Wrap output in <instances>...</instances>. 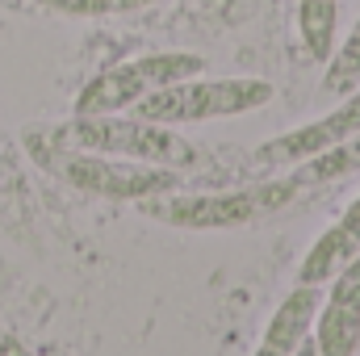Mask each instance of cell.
<instances>
[{
	"label": "cell",
	"mask_w": 360,
	"mask_h": 356,
	"mask_svg": "<svg viewBox=\"0 0 360 356\" xmlns=\"http://www.w3.org/2000/svg\"><path fill=\"white\" fill-rule=\"evenodd\" d=\"M42 139L76 151H101L117 160H139V164H160L172 172H193L201 164V151L180 134L176 126L143 122L134 113H72L59 126L38 130Z\"/></svg>",
	"instance_id": "1"
},
{
	"label": "cell",
	"mask_w": 360,
	"mask_h": 356,
	"mask_svg": "<svg viewBox=\"0 0 360 356\" xmlns=\"http://www.w3.org/2000/svg\"><path fill=\"white\" fill-rule=\"evenodd\" d=\"M25 151L34 164L68 189H80L89 197H109V201H147L160 193L180 189V172L160 168V164H139V160H117L101 151H76L42 139L38 130H25Z\"/></svg>",
	"instance_id": "2"
},
{
	"label": "cell",
	"mask_w": 360,
	"mask_h": 356,
	"mask_svg": "<svg viewBox=\"0 0 360 356\" xmlns=\"http://www.w3.org/2000/svg\"><path fill=\"white\" fill-rule=\"evenodd\" d=\"M297 197L289 180H264V184H243V189H218V193H160L147 201H134L147 218L176 227V231H235L264 222L276 210H285Z\"/></svg>",
	"instance_id": "3"
},
{
	"label": "cell",
	"mask_w": 360,
	"mask_h": 356,
	"mask_svg": "<svg viewBox=\"0 0 360 356\" xmlns=\"http://www.w3.org/2000/svg\"><path fill=\"white\" fill-rule=\"evenodd\" d=\"M269 101H272V84L256 80V76H226V80L188 76V80L168 84V89H155L126 113H134L143 122H160V126H197V122L256 113Z\"/></svg>",
	"instance_id": "4"
},
{
	"label": "cell",
	"mask_w": 360,
	"mask_h": 356,
	"mask_svg": "<svg viewBox=\"0 0 360 356\" xmlns=\"http://www.w3.org/2000/svg\"><path fill=\"white\" fill-rule=\"evenodd\" d=\"M201 72H205V59L193 55V51L139 55V59H126V63H113V68L96 72L89 84L76 92V113H126L155 89H168V84L201 76Z\"/></svg>",
	"instance_id": "5"
},
{
	"label": "cell",
	"mask_w": 360,
	"mask_h": 356,
	"mask_svg": "<svg viewBox=\"0 0 360 356\" xmlns=\"http://www.w3.org/2000/svg\"><path fill=\"white\" fill-rule=\"evenodd\" d=\"M356 130H360V89L348 92L331 113H323V117H314V122H306L297 130H285V134H276L269 143H260L252 151V168L256 172L293 168V164H302V160H310V155H319V151L352 139Z\"/></svg>",
	"instance_id": "6"
},
{
	"label": "cell",
	"mask_w": 360,
	"mask_h": 356,
	"mask_svg": "<svg viewBox=\"0 0 360 356\" xmlns=\"http://www.w3.org/2000/svg\"><path fill=\"white\" fill-rule=\"evenodd\" d=\"M327 298L314 314L319 356H356L360 352V256L327 281Z\"/></svg>",
	"instance_id": "7"
},
{
	"label": "cell",
	"mask_w": 360,
	"mask_h": 356,
	"mask_svg": "<svg viewBox=\"0 0 360 356\" xmlns=\"http://www.w3.org/2000/svg\"><path fill=\"white\" fill-rule=\"evenodd\" d=\"M360 256V193L348 201V210L310 243V252L297 265V281L302 285H327L344 265H352Z\"/></svg>",
	"instance_id": "8"
},
{
	"label": "cell",
	"mask_w": 360,
	"mask_h": 356,
	"mask_svg": "<svg viewBox=\"0 0 360 356\" xmlns=\"http://www.w3.org/2000/svg\"><path fill=\"white\" fill-rule=\"evenodd\" d=\"M319 302H323V285H293L285 293V302L272 310L269 327L256 344L252 356H293L302 348V340L314 331V314H319Z\"/></svg>",
	"instance_id": "9"
},
{
	"label": "cell",
	"mask_w": 360,
	"mask_h": 356,
	"mask_svg": "<svg viewBox=\"0 0 360 356\" xmlns=\"http://www.w3.org/2000/svg\"><path fill=\"white\" fill-rule=\"evenodd\" d=\"M360 172V130L352 139H344V143H335V147H327V151H319V155H310V160H302V164H293L285 180H289V189H319V184H335V180L352 177Z\"/></svg>",
	"instance_id": "10"
},
{
	"label": "cell",
	"mask_w": 360,
	"mask_h": 356,
	"mask_svg": "<svg viewBox=\"0 0 360 356\" xmlns=\"http://www.w3.org/2000/svg\"><path fill=\"white\" fill-rule=\"evenodd\" d=\"M340 0H297V38L314 63H327L335 51Z\"/></svg>",
	"instance_id": "11"
},
{
	"label": "cell",
	"mask_w": 360,
	"mask_h": 356,
	"mask_svg": "<svg viewBox=\"0 0 360 356\" xmlns=\"http://www.w3.org/2000/svg\"><path fill=\"white\" fill-rule=\"evenodd\" d=\"M360 89V17L352 25V34L331 51L327 59V72H323V92L331 96H348Z\"/></svg>",
	"instance_id": "12"
},
{
	"label": "cell",
	"mask_w": 360,
	"mask_h": 356,
	"mask_svg": "<svg viewBox=\"0 0 360 356\" xmlns=\"http://www.w3.org/2000/svg\"><path fill=\"white\" fill-rule=\"evenodd\" d=\"M42 4L55 13H68V17H113V13H134V8L160 4V0H42Z\"/></svg>",
	"instance_id": "13"
},
{
	"label": "cell",
	"mask_w": 360,
	"mask_h": 356,
	"mask_svg": "<svg viewBox=\"0 0 360 356\" xmlns=\"http://www.w3.org/2000/svg\"><path fill=\"white\" fill-rule=\"evenodd\" d=\"M0 356H42V352H34L30 344H21L13 331H4V327H0Z\"/></svg>",
	"instance_id": "14"
},
{
	"label": "cell",
	"mask_w": 360,
	"mask_h": 356,
	"mask_svg": "<svg viewBox=\"0 0 360 356\" xmlns=\"http://www.w3.org/2000/svg\"><path fill=\"white\" fill-rule=\"evenodd\" d=\"M293 356H319V344H314V336H306V340H302V348H297Z\"/></svg>",
	"instance_id": "15"
},
{
	"label": "cell",
	"mask_w": 360,
	"mask_h": 356,
	"mask_svg": "<svg viewBox=\"0 0 360 356\" xmlns=\"http://www.w3.org/2000/svg\"><path fill=\"white\" fill-rule=\"evenodd\" d=\"M42 356H72V352H68V348H46Z\"/></svg>",
	"instance_id": "16"
}]
</instances>
